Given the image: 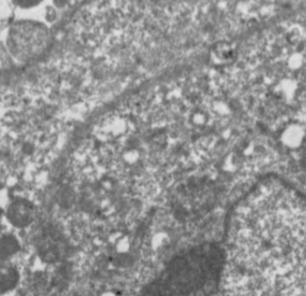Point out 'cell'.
Wrapping results in <instances>:
<instances>
[{"mask_svg":"<svg viewBox=\"0 0 306 296\" xmlns=\"http://www.w3.org/2000/svg\"><path fill=\"white\" fill-rule=\"evenodd\" d=\"M19 248L16 239L13 236L6 235L2 238V256H10Z\"/></svg>","mask_w":306,"mask_h":296,"instance_id":"obj_3","label":"cell"},{"mask_svg":"<svg viewBox=\"0 0 306 296\" xmlns=\"http://www.w3.org/2000/svg\"><path fill=\"white\" fill-rule=\"evenodd\" d=\"M17 275L16 271L13 269H8L7 271H3L2 274V289L8 290L16 284Z\"/></svg>","mask_w":306,"mask_h":296,"instance_id":"obj_4","label":"cell"},{"mask_svg":"<svg viewBox=\"0 0 306 296\" xmlns=\"http://www.w3.org/2000/svg\"><path fill=\"white\" fill-rule=\"evenodd\" d=\"M295 191L277 181L260 183L239 207L238 247L280 251L296 247L306 232V205Z\"/></svg>","mask_w":306,"mask_h":296,"instance_id":"obj_1","label":"cell"},{"mask_svg":"<svg viewBox=\"0 0 306 296\" xmlns=\"http://www.w3.org/2000/svg\"><path fill=\"white\" fill-rule=\"evenodd\" d=\"M8 220L17 227H25L31 225L34 217L33 206L25 201L14 203L8 212Z\"/></svg>","mask_w":306,"mask_h":296,"instance_id":"obj_2","label":"cell"}]
</instances>
